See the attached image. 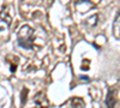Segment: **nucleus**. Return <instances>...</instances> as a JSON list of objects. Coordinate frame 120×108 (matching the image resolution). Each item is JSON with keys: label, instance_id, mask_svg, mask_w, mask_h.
I'll use <instances>...</instances> for the list:
<instances>
[{"label": "nucleus", "instance_id": "nucleus-3", "mask_svg": "<svg viewBox=\"0 0 120 108\" xmlns=\"http://www.w3.org/2000/svg\"><path fill=\"white\" fill-rule=\"evenodd\" d=\"M118 101V86L109 88L107 97H106V107L107 108H114L115 103Z\"/></svg>", "mask_w": 120, "mask_h": 108}, {"label": "nucleus", "instance_id": "nucleus-1", "mask_svg": "<svg viewBox=\"0 0 120 108\" xmlns=\"http://www.w3.org/2000/svg\"><path fill=\"white\" fill-rule=\"evenodd\" d=\"M18 45L24 49H34L35 47V31L31 26L23 25L17 34Z\"/></svg>", "mask_w": 120, "mask_h": 108}, {"label": "nucleus", "instance_id": "nucleus-2", "mask_svg": "<svg viewBox=\"0 0 120 108\" xmlns=\"http://www.w3.org/2000/svg\"><path fill=\"white\" fill-rule=\"evenodd\" d=\"M11 23H12V17L10 15V10H8V7H4L1 10V12H0V24H1L0 31L8 28L11 25Z\"/></svg>", "mask_w": 120, "mask_h": 108}, {"label": "nucleus", "instance_id": "nucleus-5", "mask_svg": "<svg viewBox=\"0 0 120 108\" xmlns=\"http://www.w3.org/2000/svg\"><path fill=\"white\" fill-rule=\"evenodd\" d=\"M75 6H76L78 12L85 13L90 8L94 7V4L90 1V0H75Z\"/></svg>", "mask_w": 120, "mask_h": 108}, {"label": "nucleus", "instance_id": "nucleus-4", "mask_svg": "<svg viewBox=\"0 0 120 108\" xmlns=\"http://www.w3.org/2000/svg\"><path fill=\"white\" fill-rule=\"evenodd\" d=\"M34 106L35 108H49V101L45 93L40 91L34 96Z\"/></svg>", "mask_w": 120, "mask_h": 108}, {"label": "nucleus", "instance_id": "nucleus-9", "mask_svg": "<svg viewBox=\"0 0 120 108\" xmlns=\"http://www.w3.org/2000/svg\"><path fill=\"white\" fill-rule=\"evenodd\" d=\"M28 93H29V89H28V88H23V90H22V96H21V102H22V104H23V106H24V104H25V102H26Z\"/></svg>", "mask_w": 120, "mask_h": 108}, {"label": "nucleus", "instance_id": "nucleus-6", "mask_svg": "<svg viewBox=\"0 0 120 108\" xmlns=\"http://www.w3.org/2000/svg\"><path fill=\"white\" fill-rule=\"evenodd\" d=\"M98 22H100V15L96 13V15H93V16L88 17L85 21L83 22V24L86 28H89V29H93V28H95L98 24Z\"/></svg>", "mask_w": 120, "mask_h": 108}, {"label": "nucleus", "instance_id": "nucleus-10", "mask_svg": "<svg viewBox=\"0 0 120 108\" xmlns=\"http://www.w3.org/2000/svg\"><path fill=\"white\" fill-rule=\"evenodd\" d=\"M81 78H83V79H85V81H89V78H88V77H84V76H83V77H81Z\"/></svg>", "mask_w": 120, "mask_h": 108}, {"label": "nucleus", "instance_id": "nucleus-8", "mask_svg": "<svg viewBox=\"0 0 120 108\" xmlns=\"http://www.w3.org/2000/svg\"><path fill=\"white\" fill-rule=\"evenodd\" d=\"M70 103H71L72 108H84V106H85L84 101L81 97H72V99L70 100Z\"/></svg>", "mask_w": 120, "mask_h": 108}, {"label": "nucleus", "instance_id": "nucleus-7", "mask_svg": "<svg viewBox=\"0 0 120 108\" xmlns=\"http://www.w3.org/2000/svg\"><path fill=\"white\" fill-rule=\"evenodd\" d=\"M113 33H114V36L120 40V11H119V13H118L116 18H115V21H114Z\"/></svg>", "mask_w": 120, "mask_h": 108}]
</instances>
